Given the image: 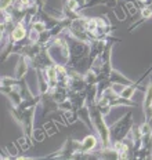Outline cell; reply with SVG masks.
Here are the masks:
<instances>
[{
  "label": "cell",
  "mask_w": 152,
  "mask_h": 160,
  "mask_svg": "<svg viewBox=\"0 0 152 160\" xmlns=\"http://www.w3.org/2000/svg\"><path fill=\"white\" fill-rule=\"evenodd\" d=\"M79 152H82V141L68 138L57 152L39 159H76V155Z\"/></svg>",
  "instance_id": "6"
},
{
  "label": "cell",
  "mask_w": 152,
  "mask_h": 160,
  "mask_svg": "<svg viewBox=\"0 0 152 160\" xmlns=\"http://www.w3.org/2000/svg\"><path fill=\"white\" fill-rule=\"evenodd\" d=\"M134 126V120H133V112L129 111L123 118H120L119 120L114 123L112 126H109V135H111V144L119 142L122 139H124L126 137L131 134V130Z\"/></svg>",
  "instance_id": "5"
},
{
  "label": "cell",
  "mask_w": 152,
  "mask_h": 160,
  "mask_svg": "<svg viewBox=\"0 0 152 160\" xmlns=\"http://www.w3.org/2000/svg\"><path fill=\"white\" fill-rule=\"evenodd\" d=\"M152 73V65L149 66V68L145 71V73H143V75L138 78V80H135V82L133 83V84H130V86H124L123 88L119 91V94H120L122 97H124V98H127V99H131L133 98V94H134V91L135 90H138L140 88V84L145 80V78H147L148 75H151Z\"/></svg>",
  "instance_id": "8"
},
{
  "label": "cell",
  "mask_w": 152,
  "mask_h": 160,
  "mask_svg": "<svg viewBox=\"0 0 152 160\" xmlns=\"http://www.w3.org/2000/svg\"><path fill=\"white\" fill-rule=\"evenodd\" d=\"M138 12H140V17H138L137 22H134V24L129 28V32H131L133 29L137 28V26H140L143 22L147 21V19L152 18V10H151V7H148V6H143V7L138 10Z\"/></svg>",
  "instance_id": "11"
},
{
  "label": "cell",
  "mask_w": 152,
  "mask_h": 160,
  "mask_svg": "<svg viewBox=\"0 0 152 160\" xmlns=\"http://www.w3.org/2000/svg\"><path fill=\"white\" fill-rule=\"evenodd\" d=\"M97 104H98L100 109L102 111V113H104L105 116L109 113L112 106H118V105L137 106L135 102H133L131 99H127V98H124V97H122L114 87L107 88L100 97H97Z\"/></svg>",
  "instance_id": "4"
},
{
  "label": "cell",
  "mask_w": 152,
  "mask_h": 160,
  "mask_svg": "<svg viewBox=\"0 0 152 160\" xmlns=\"http://www.w3.org/2000/svg\"><path fill=\"white\" fill-rule=\"evenodd\" d=\"M36 106H29V108H19V106L11 105L10 113L15 119V122L21 126L22 131H24L25 138L29 142L33 139V119H35Z\"/></svg>",
  "instance_id": "3"
},
{
  "label": "cell",
  "mask_w": 152,
  "mask_h": 160,
  "mask_svg": "<svg viewBox=\"0 0 152 160\" xmlns=\"http://www.w3.org/2000/svg\"><path fill=\"white\" fill-rule=\"evenodd\" d=\"M111 82H112V84H120V86H130V84H133V80H130V79H127L126 76H123L120 72H118L116 69H114V72H112V76H111Z\"/></svg>",
  "instance_id": "12"
},
{
  "label": "cell",
  "mask_w": 152,
  "mask_h": 160,
  "mask_svg": "<svg viewBox=\"0 0 152 160\" xmlns=\"http://www.w3.org/2000/svg\"><path fill=\"white\" fill-rule=\"evenodd\" d=\"M29 66H31V64H29L28 59H26L24 55H19L18 62H17V68H15V72H14V78L24 79L26 72H28V69H29Z\"/></svg>",
  "instance_id": "10"
},
{
  "label": "cell",
  "mask_w": 152,
  "mask_h": 160,
  "mask_svg": "<svg viewBox=\"0 0 152 160\" xmlns=\"http://www.w3.org/2000/svg\"><path fill=\"white\" fill-rule=\"evenodd\" d=\"M68 29L76 38L91 42L109 39L112 31L116 28L111 24L107 17H84L80 14L78 18L72 19Z\"/></svg>",
  "instance_id": "2"
},
{
  "label": "cell",
  "mask_w": 152,
  "mask_h": 160,
  "mask_svg": "<svg viewBox=\"0 0 152 160\" xmlns=\"http://www.w3.org/2000/svg\"><path fill=\"white\" fill-rule=\"evenodd\" d=\"M100 138L95 137L94 134H89L86 135L83 139H82V152L83 153H90V152H94L97 149L98 144H100Z\"/></svg>",
  "instance_id": "9"
},
{
  "label": "cell",
  "mask_w": 152,
  "mask_h": 160,
  "mask_svg": "<svg viewBox=\"0 0 152 160\" xmlns=\"http://www.w3.org/2000/svg\"><path fill=\"white\" fill-rule=\"evenodd\" d=\"M145 98H144V116L145 120L144 122L147 123L148 126L152 127V73H151V79L149 83H148V87L145 90Z\"/></svg>",
  "instance_id": "7"
},
{
  "label": "cell",
  "mask_w": 152,
  "mask_h": 160,
  "mask_svg": "<svg viewBox=\"0 0 152 160\" xmlns=\"http://www.w3.org/2000/svg\"><path fill=\"white\" fill-rule=\"evenodd\" d=\"M101 4L107 6V7H109V8H114V7H116L118 0H89V2L83 6V8H82V10L90 8V7H95V6H101Z\"/></svg>",
  "instance_id": "13"
},
{
  "label": "cell",
  "mask_w": 152,
  "mask_h": 160,
  "mask_svg": "<svg viewBox=\"0 0 152 160\" xmlns=\"http://www.w3.org/2000/svg\"><path fill=\"white\" fill-rule=\"evenodd\" d=\"M62 36L65 38L69 48V59L65 64L69 75H80L86 76L93 69L94 59L91 58V44L90 42H86L69 32V29H65L62 32Z\"/></svg>",
  "instance_id": "1"
}]
</instances>
